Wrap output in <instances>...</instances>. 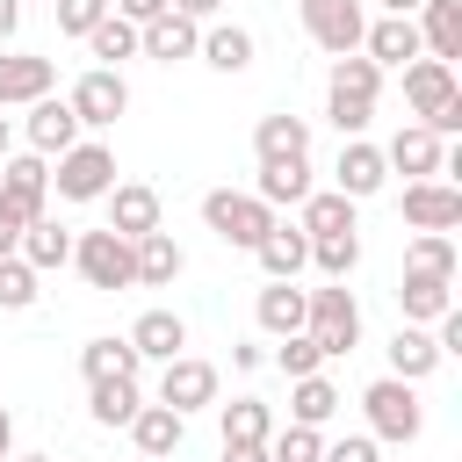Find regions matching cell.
I'll use <instances>...</instances> for the list:
<instances>
[{
    "instance_id": "681fc988",
    "label": "cell",
    "mask_w": 462,
    "mask_h": 462,
    "mask_svg": "<svg viewBox=\"0 0 462 462\" xmlns=\"http://www.w3.org/2000/svg\"><path fill=\"white\" fill-rule=\"evenodd\" d=\"M224 462H267V448H231L224 440Z\"/></svg>"
},
{
    "instance_id": "44dd1931",
    "label": "cell",
    "mask_w": 462,
    "mask_h": 462,
    "mask_svg": "<svg viewBox=\"0 0 462 462\" xmlns=\"http://www.w3.org/2000/svg\"><path fill=\"white\" fill-rule=\"evenodd\" d=\"M180 433H188V419H180L173 404H137V411H130V440H137V455H144V462L180 455Z\"/></svg>"
},
{
    "instance_id": "ba28073f",
    "label": "cell",
    "mask_w": 462,
    "mask_h": 462,
    "mask_svg": "<svg viewBox=\"0 0 462 462\" xmlns=\"http://www.w3.org/2000/svg\"><path fill=\"white\" fill-rule=\"evenodd\" d=\"M72 116H79V130H108L123 108H130V87H123V72L116 65H94V72H79L72 79Z\"/></svg>"
},
{
    "instance_id": "f5cc1de1",
    "label": "cell",
    "mask_w": 462,
    "mask_h": 462,
    "mask_svg": "<svg viewBox=\"0 0 462 462\" xmlns=\"http://www.w3.org/2000/svg\"><path fill=\"white\" fill-rule=\"evenodd\" d=\"M0 159H7V108H0Z\"/></svg>"
},
{
    "instance_id": "e575fe53",
    "label": "cell",
    "mask_w": 462,
    "mask_h": 462,
    "mask_svg": "<svg viewBox=\"0 0 462 462\" xmlns=\"http://www.w3.org/2000/svg\"><path fill=\"white\" fill-rule=\"evenodd\" d=\"M339 404H346V397H339L325 375H296V383H289V419H296V426H332Z\"/></svg>"
},
{
    "instance_id": "816d5d0a",
    "label": "cell",
    "mask_w": 462,
    "mask_h": 462,
    "mask_svg": "<svg viewBox=\"0 0 462 462\" xmlns=\"http://www.w3.org/2000/svg\"><path fill=\"white\" fill-rule=\"evenodd\" d=\"M383 14H419V0H383Z\"/></svg>"
},
{
    "instance_id": "c3c4849f",
    "label": "cell",
    "mask_w": 462,
    "mask_h": 462,
    "mask_svg": "<svg viewBox=\"0 0 462 462\" xmlns=\"http://www.w3.org/2000/svg\"><path fill=\"white\" fill-rule=\"evenodd\" d=\"M14 245H22V217H7V209H0V260H7Z\"/></svg>"
},
{
    "instance_id": "277c9868",
    "label": "cell",
    "mask_w": 462,
    "mask_h": 462,
    "mask_svg": "<svg viewBox=\"0 0 462 462\" xmlns=\"http://www.w3.org/2000/svg\"><path fill=\"white\" fill-rule=\"evenodd\" d=\"M58 202H101L116 188V152L101 137H79L72 152H58V173H51Z\"/></svg>"
},
{
    "instance_id": "ab89813d",
    "label": "cell",
    "mask_w": 462,
    "mask_h": 462,
    "mask_svg": "<svg viewBox=\"0 0 462 462\" xmlns=\"http://www.w3.org/2000/svg\"><path fill=\"white\" fill-rule=\"evenodd\" d=\"M325 455V433L318 426H282V433H267V462H318Z\"/></svg>"
},
{
    "instance_id": "9c48e42d",
    "label": "cell",
    "mask_w": 462,
    "mask_h": 462,
    "mask_svg": "<svg viewBox=\"0 0 462 462\" xmlns=\"http://www.w3.org/2000/svg\"><path fill=\"white\" fill-rule=\"evenodd\" d=\"M361 29H368L361 0H303V36H310L318 51L346 58V51H361Z\"/></svg>"
},
{
    "instance_id": "74e56055",
    "label": "cell",
    "mask_w": 462,
    "mask_h": 462,
    "mask_svg": "<svg viewBox=\"0 0 462 462\" xmlns=\"http://www.w3.org/2000/svg\"><path fill=\"white\" fill-rule=\"evenodd\" d=\"M310 267H318L325 282H346V274L361 267V238H354V231H325V238H310Z\"/></svg>"
},
{
    "instance_id": "836d02e7",
    "label": "cell",
    "mask_w": 462,
    "mask_h": 462,
    "mask_svg": "<svg viewBox=\"0 0 462 462\" xmlns=\"http://www.w3.org/2000/svg\"><path fill=\"white\" fill-rule=\"evenodd\" d=\"M217 419H224V440H231V448H267V433H274V411H267L260 397L217 404Z\"/></svg>"
},
{
    "instance_id": "3957f363",
    "label": "cell",
    "mask_w": 462,
    "mask_h": 462,
    "mask_svg": "<svg viewBox=\"0 0 462 462\" xmlns=\"http://www.w3.org/2000/svg\"><path fill=\"white\" fill-rule=\"evenodd\" d=\"M361 411H368V433H375V440H397V448H411V440L426 433L419 390H411L404 375H375V383L361 390Z\"/></svg>"
},
{
    "instance_id": "bcb514c9",
    "label": "cell",
    "mask_w": 462,
    "mask_h": 462,
    "mask_svg": "<svg viewBox=\"0 0 462 462\" xmlns=\"http://www.w3.org/2000/svg\"><path fill=\"white\" fill-rule=\"evenodd\" d=\"M217 7L224 0H173V14H188V22H217Z\"/></svg>"
},
{
    "instance_id": "d6a6232c",
    "label": "cell",
    "mask_w": 462,
    "mask_h": 462,
    "mask_svg": "<svg viewBox=\"0 0 462 462\" xmlns=\"http://www.w3.org/2000/svg\"><path fill=\"white\" fill-rule=\"evenodd\" d=\"M137 368H144V354H137L130 339H108V332H101V339H87V346H79V375H87V383L137 375Z\"/></svg>"
},
{
    "instance_id": "f6af8a7d",
    "label": "cell",
    "mask_w": 462,
    "mask_h": 462,
    "mask_svg": "<svg viewBox=\"0 0 462 462\" xmlns=\"http://www.w3.org/2000/svg\"><path fill=\"white\" fill-rule=\"evenodd\" d=\"M108 7H116L123 22H137V29H144V22H152V14H166L173 0H108Z\"/></svg>"
},
{
    "instance_id": "52a82bcc",
    "label": "cell",
    "mask_w": 462,
    "mask_h": 462,
    "mask_svg": "<svg viewBox=\"0 0 462 462\" xmlns=\"http://www.w3.org/2000/svg\"><path fill=\"white\" fill-rule=\"evenodd\" d=\"M43 202H51V159L43 152H7L0 159V209L7 217H43Z\"/></svg>"
},
{
    "instance_id": "f1b7e54d",
    "label": "cell",
    "mask_w": 462,
    "mask_h": 462,
    "mask_svg": "<svg viewBox=\"0 0 462 462\" xmlns=\"http://www.w3.org/2000/svg\"><path fill=\"white\" fill-rule=\"evenodd\" d=\"M123 339H130L144 361H173V354L188 346V325H180V310H144V318H137Z\"/></svg>"
},
{
    "instance_id": "60d3db41",
    "label": "cell",
    "mask_w": 462,
    "mask_h": 462,
    "mask_svg": "<svg viewBox=\"0 0 462 462\" xmlns=\"http://www.w3.org/2000/svg\"><path fill=\"white\" fill-rule=\"evenodd\" d=\"M274 368L296 383V375H318L325 368V346L310 339V332H282V346H274Z\"/></svg>"
},
{
    "instance_id": "e0dca14e",
    "label": "cell",
    "mask_w": 462,
    "mask_h": 462,
    "mask_svg": "<svg viewBox=\"0 0 462 462\" xmlns=\"http://www.w3.org/2000/svg\"><path fill=\"white\" fill-rule=\"evenodd\" d=\"M72 144H79V116H72V101H65V94L29 101V152L58 159V152H72Z\"/></svg>"
},
{
    "instance_id": "4316f807",
    "label": "cell",
    "mask_w": 462,
    "mask_h": 462,
    "mask_svg": "<svg viewBox=\"0 0 462 462\" xmlns=\"http://www.w3.org/2000/svg\"><path fill=\"white\" fill-rule=\"evenodd\" d=\"M303 303H310V289H296V282H267V289L253 296V318H260L267 339H282V332H303Z\"/></svg>"
},
{
    "instance_id": "8992f818",
    "label": "cell",
    "mask_w": 462,
    "mask_h": 462,
    "mask_svg": "<svg viewBox=\"0 0 462 462\" xmlns=\"http://www.w3.org/2000/svg\"><path fill=\"white\" fill-rule=\"evenodd\" d=\"M72 267L87 274V289H108V296H116V289H137V260H130V238H123V231H108V224L72 238Z\"/></svg>"
},
{
    "instance_id": "ffe728a7",
    "label": "cell",
    "mask_w": 462,
    "mask_h": 462,
    "mask_svg": "<svg viewBox=\"0 0 462 462\" xmlns=\"http://www.w3.org/2000/svg\"><path fill=\"white\" fill-rule=\"evenodd\" d=\"M397 310H404V325H433L440 310H455V282H448V274H426V267H404Z\"/></svg>"
},
{
    "instance_id": "484cf974",
    "label": "cell",
    "mask_w": 462,
    "mask_h": 462,
    "mask_svg": "<svg viewBox=\"0 0 462 462\" xmlns=\"http://www.w3.org/2000/svg\"><path fill=\"white\" fill-rule=\"evenodd\" d=\"M14 253H22L36 274H51V267H65V260H72V231L43 209V217H29V224H22V245H14Z\"/></svg>"
},
{
    "instance_id": "7bdbcfd3",
    "label": "cell",
    "mask_w": 462,
    "mask_h": 462,
    "mask_svg": "<svg viewBox=\"0 0 462 462\" xmlns=\"http://www.w3.org/2000/svg\"><path fill=\"white\" fill-rule=\"evenodd\" d=\"M51 7H58V29H65V36H87V29L108 14V0H51Z\"/></svg>"
},
{
    "instance_id": "5b68a950",
    "label": "cell",
    "mask_w": 462,
    "mask_h": 462,
    "mask_svg": "<svg viewBox=\"0 0 462 462\" xmlns=\"http://www.w3.org/2000/svg\"><path fill=\"white\" fill-rule=\"evenodd\" d=\"M202 224L224 238V245H238V253H253L260 238H267V224H274V209L260 202V195H238V188H209L202 195Z\"/></svg>"
},
{
    "instance_id": "db71d44e",
    "label": "cell",
    "mask_w": 462,
    "mask_h": 462,
    "mask_svg": "<svg viewBox=\"0 0 462 462\" xmlns=\"http://www.w3.org/2000/svg\"><path fill=\"white\" fill-rule=\"evenodd\" d=\"M14 462H51V455H14Z\"/></svg>"
},
{
    "instance_id": "7a4b0ae2",
    "label": "cell",
    "mask_w": 462,
    "mask_h": 462,
    "mask_svg": "<svg viewBox=\"0 0 462 462\" xmlns=\"http://www.w3.org/2000/svg\"><path fill=\"white\" fill-rule=\"evenodd\" d=\"M303 332L325 346V361L354 354V346H361V303H354V289H346V282L310 289V303H303Z\"/></svg>"
},
{
    "instance_id": "30bf717a",
    "label": "cell",
    "mask_w": 462,
    "mask_h": 462,
    "mask_svg": "<svg viewBox=\"0 0 462 462\" xmlns=\"http://www.w3.org/2000/svg\"><path fill=\"white\" fill-rule=\"evenodd\" d=\"M383 166L404 173V180H433V173H448V137H433L426 123H404V130L383 144Z\"/></svg>"
},
{
    "instance_id": "4fadbf2b",
    "label": "cell",
    "mask_w": 462,
    "mask_h": 462,
    "mask_svg": "<svg viewBox=\"0 0 462 462\" xmlns=\"http://www.w3.org/2000/svg\"><path fill=\"white\" fill-rule=\"evenodd\" d=\"M159 404H173L180 419L202 411V404H217V368L195 361V354H173V361L159 368Z\"/></svg>"
},
{
    "instance_id": "603a6c76",
    "label": "cell",
    "mask_w": 462,
    "mask_h": 462,
    "mask_svg": "<svg viewBox=\"0 0 462 462\" xmlns=\"http://www.w3.org/2000/svg\"><path fill=\"white\" fill-rule=\"evenodd\" d=\"M130 260H137V289H173V274L188 267V253L173 245V231L159 224V231H144V238H130Z\"/></svg>"
},
{
    "instance_id": "2e32d148",
    "label": "cell",
    "mask_w": 462,
    "mask_h": 462,
    "mask_svg": "<svg viewBox=\"0 0 462 462\" xmlns=\"http://www.w3.org/2000/svg\"><path fill=\"white\" fill-rule=\"evenodd\" d=\"M361 58H375V65H411V58H426V43H419V22L411 14H383V22H368L361 29Z\"/></svg>"
},
{
    "instance_id": "d590c367",
    "label": "cell",
    "mask_w": 462,
    "mask_h": 462,
    "mask_svg": "<svg viewBox=\"0 0 462 462\" xmlns=\"http://www.w3.org/2000/svg\"><path fill=\"white\" fill-rule=\"evenodd\" d=\"M79 43H87V51L101 58V65H123V58H137V22H123V14L108 7V14H101V22L87 29V36H79Z\"/></svg>"
},
{
    "instance_id": "5bb4252c",
    "label": "cell",
    "mask_w": 462,
    "mask_h": 462,
    "mask_svg": "<svg viewBox=\"0 0 462 462\" xmlns=\"http://www.w3.org/2000/svg\"><path fill=\"white\" fill-rule=\"evenodd\" d=\"M383 180H390V166H383V144H368V137H346V144H339V166H332V188H339L346 202H368V195H383Z\"/></svg>"
},
{
    "instance_id": "7c38bea8",
    "label": "cell",
    "mask_w": 462,
    "mask_h": 462,
    "mask_svg": "<svg viewBox=\"0 0 462 462\" xmlns=\"http://www.w3.org/2000/svg\"><path fill=\"white\" fill-rule=\"evenodd\" d=\"M448 101H462L455 65H448V58H411V65H404V108H411L419 123H433Z\"/></svg>"
},
{
    "instance_id": "f35d334b",
    "label": "cell",
    "mask_w": 462,
    "mask_h": 462,
    "mask_svg": "<svg viewBox=\"0 0 462 462\" xmlns=\"http://www.w3.org/2000/svg\"><path fill=\"white\" fill-rule=\"evenodd\" d=\"M404 267H426V274H448V282H455V267H462V260H455V231H419V238L404 245Z\"/></svg>"
},
{
    "instance_id": "9a60e30c",
    "label": "cell",
    "mask_w": 462,
    "mask_h": 462,
    "mask_svg": "<svg viewBox=\"0 0 462 462\" xmlns=\"http://www.w3.org/2000/svg\"><path fill=\"white\" fill-rule=\"evenodd\" d=\"M58 87V65L51 58H29V51H0V108H29Z\"/></svg>"
},
{
    "instance_id": "d4e9b609",
    "label": "cell",
    "mask_w": 462,
    "mask_h": 462,
    "mask_svg": "<svg viewBox=\"0 0 462 462\" xmlns=\"http://www.w3.org/2000/svg\"><path fill=\"white\" fill-rule=\"evenodd\" d=\"M253 195H260L267 209H296V202L310 195V159H260Z\"/></svg>"
},
{
    "instance_id": "ac0fdd59",
    "label": "cell",
    "mask_w": 462,
    "mask_h": 462,
    "mask_svg": "<svg viewBox=\"0 0 462 462\" xmlns=\"http://www.w3.org/2000/svg\"><path fill=\"white\" fill-rule=\"evenodd\" d=\"M195 43H202V22H188V14H152L144 29H137V51L144 58H159V65H180V58H195Z\"/></svg>"
},
{
    "instance_id": "83f0119b",
    "label": "cell",
    "mask_w": 462,
    "mask_h": 462,
    "mask_svg": "<svg viewBox=\"0 0 462 462\" xmlns=\"http://www.w3.org/2000/svg\"><path fill=\"white\" fill-rule=\"evenodd\" d=\"M433 368H440V339H433L426 325H397V332H390V375L426 383Z\"/></svg>"
},
{
    "instance_id": "cb8c5ba5",
    "label": "cell",
    "mask_w": 462,
    "mask_h": 462,
    "mask_svg": "<svg viewBox=\"0 0 462 462\" xmlns=\"http://www.w3.org/2000/svg\"><path fill=\"white\" fill-rule=\"evenodd\" d=\"M419 43H426V58H462V0H419Z\"/></svg>"
},
{
    "instance_id": "7dc6e473",
    "label": "cell",
    "mask_w": 462,
    "mask_h": 462,
    "mask_svg": "<svg viewBox=\"0 0 462 462\" xmlns=\"http://www.w3.org/2000/svg\"><path fill=\"white\" fill-rule=\"evenodd\" d=\"M14 29H22V0H0V51L14 43Z\"/></svg>"
},
{
    "instance_id": "4dcf8cb0",
    "label": "cell",
    "mask_w": 462,
    "mask_h": 462,
    "mask_svg": "<svg viewBox=\"0 0 462 462\" xmlns=\"http://www.w3.org/2000/svg\"><path fill=\"white\" fill-rule=\"evenodd\" d=\"M296 231H303V238H325V231H354V202H346L339 188H310V195L296 202Z\"/></svg>"
},
{
    "instance_id": "8d00e7d4",
    "label": "cell",
    "mask_w": 462,
    "mask_h": 462,
    "mask_svg": "<svg viewBox=\"0 0 462 462\" xmlns=\"http://www.w3.org/2000/svg\"><path fill=\"white\" fill-rule=\"evenodd\" d=\"M87 404H94L101 426H130V411L144 397H137V375H108V383H87Z\"/></svg>"
},
{
    "instance_id": "ee69618b",
    "label": "cell",
    "mask_w": 462,
    "mask_h": 462,
    "mask_svg": "<svg viewBox=\"0 0 462 462\" xmlns=\"http://www.w3.org/2000/svg\"><path fill=\"white\" fill-rule=\"evenodd\" d=\"M318 462H383V455H375V433H346V440H332Z\"/></svg>"
},
{
    "instance_id": "f907efd6",
    "label": "cell",
    "mask_w": 462,
    "mask_h": 462,
    "mask_svg": "<svg viewBox=\"0 0 462 462\" xmlns=\"http://www.w3.org/2000/svg\"><path fill=\"white\" fill-rule=\"evenodd\" d=\"M7 455H14V419L0 411V462H7Z\"/></svg>"
},
{
    "instance_id": "1f68e13d",
    "label": "cell",
    "mask_w": 462,
    "mask_h": 462,
    "mask_svg": "<svg viewBox=\"0 0 462 462\" xmlns=\"http://www.w3.org/2000/svg\"><path fill=\"white\" fill-rule=\"evenodd\" d=\"M195 58H202V65H217V72H245V65H253V29H238V22H217V29H202Z\"/></svg>"
},
{
    "instance_id": "7402d4cb",
    "label": "cell",
    "mask_w": 462,
    "mask_h": 462,
    "mask_svg": "<svg viewBox=\"0 0 462 462\" xmlns=\"http://www.w3.org/2000/svg\"><path fill=\"white\" fill-rule=\"evenodd\" d=\"M253 260L267 267V282H296V274L310 267V238H303L296 224H282V217H274V224H267V238L253 245Z\"/></svg>"
},
{
    "instance_id": "d6986e66",
    "label": "cell",
    "mask_w": 462,
    "mask_h": 462,
    "mask_svg": "<svg viewBox=\"0 0 462 462\" xmlns=\"http://www.w3.org/2000/svg\"><path fill=\"white\" fill-rule=\"evenodd\" d=\"M101 202H108V231H123V238L159 231V188H144V180H116Z\"/></svg>"
},
{
    "instance_id": "b9f144b4",
    "label": "cell",
    "mask_w": 462,
    "mask_h": 462,
    "mask_svg": "<svg viewBox=\"0 0 462 462\" xmlns=\"http://www.w3.org/2000/svg\"><path fill=\"white\" fill-rule=\"evenodd\" d=\"M29 303H36V267L22 253H7L0 260V310H29Z\"/></svg>"
},
{
    "instance_id": "8fae6325",
    "label": "cell",
    "mask_w": 462,
    "mask_h": 462,
    "mask_svg": "<svg viewBox=\"0 0 462 462\" xmlns=\"http://www.w3.org/2000/svg\"><path fill=\"white\" fill-rule=\"evenodd\" d=\"M404 224H411V231H455V224H462V188H455L448 173L404 180Z\"/></svg>"
},
{
    "instance_id": "6da1fadb",
    "label": "cell",
    "mask_w": 462,
    "mask_h": 462,
    "mask_svg": "<svg viewBox=\"0 0 462 462\" xmlns=\"http://www.w3.org/2000/svg\"><path fill=\"white\" fill-rule=\"evenodd\" d=\"M375 94H383V65H375V58H361V51H346V58H332V87H325V116L339 123V137H361V130L375 123Z\"/></svg>"
},
{
    "instance_id": "f546056e",
    "label": "cell",
    "mask_w": 462,
    "mask_h": 462,
    "mask_svg": "<svg viewBox=\"0 0 462 462\" xmlns=\"http://www.w3.org/2000/svg\"><path fill=\"white\" fill-rule=\"evenodd\" d=\"M253 152L260 159H310V123L303 116H260L253 123Z\"/></svg>"
}]
</instances>
